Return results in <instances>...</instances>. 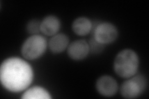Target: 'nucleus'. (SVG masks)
Here are the masks:
<instances>
[{
    "label": "nucleus",
    "instance_id": "nucleus-3",
    "mask_svg": "<svg viewBox=\"0 0 149 99\" xmlns=\"http://www.w3.org/2000/svg\"><path fill=\"white\" fill-rule=\"evenodd\" d=\"M47 42L44 37L40 35H32L24 41L21 47L23 57L28 60L39 58L46 50Z\"/></svg>",
    "mask_w": 149,
    "mask_h": 99
},
{
    "label": "nucleus",
    "instance_id": "nucleus-11",
    "mask_svg": "<svg viewBox=\"0 0 149 99\" xmlns=\"http://www.w3.org/2000/svg\"><path fill=\"white\" fill-rule=\"evenodd\" d=\"M21 98L23 99H50L52 97L45 89L40 86H34L26 90L22 94Z\"/></svg>",
    "mask_w": 149,
    "mask_h": 99
},
{
    "label": "nucleus",
    "instance_id": "nucleus-12",
    "mask_svg": "<svg viewBox=\"0 0 149 99\" xmlns=\"http://www.w3.org/2000/svg\"><path fill=\"white\" fill-rule=\"evenodd\" d=\"M40 24L41 22L37 19L30 21L26 26L27 31L31 34L37 35L40 31Z\"/></svg>",
    "mask_w": 149,
    "mask_h": 99
},
{
    "label": "nucleus",
    "instance_id": "nucleus-13",
    "mask_svg": "<svg viewBox=\"0 0 149 99\" xmlns=\"http://www.w3.org/2000/svg\"><path fill=\"white\" fill-rule=\"evenodd\" d=\"M88 44L90 46V51L93 54L100 53L104 48V45L97 42L94 38H92L90 40Z\"/></svg>",
    "mask_w": 149,
    "mask_h": 99
},
{
    "label": "nucleus",
    "instance_id": "nucleus-2",
    "mask_svg": "<svg viewBox=\"0 0 149 99\" xmlns=\"http://www.w3.org/2000/svg\"><path fill=\"white\" fill-rule=\"evenodd\" d=\"M139 65L138 55L130 49H125L116 55L114 61V70L119 76L129 78L137 72Z\"/></svg>",
    "mask_w": 149,
    "mask_h": 99
},
{
    "label": "nucleus",
    "instance_id": "nucleus-5",
    "mask_svg": "<svg viewBox=\"0 0 149 99\" xmlns=\"http://www.w3.org/2000/svg\"><path fill=\"white\" fill-rule=\"evenodd\" d=\"M94 38L97 42L106 45L116 40L118 35L117 28L113 24L102 22L97 24L93 30Z\"/></svg>",
    "mask_w": 149,
    "mask_h": 99
},
{
    "label": "nucleus",
    "instance_id": "nucleus-9",
    "mask_svg": "<svg viewBox=\"0 0 149 99\" xmlns=\"http://www.w3.org/2000/svg\"><path fill=\"white\" fill-rule=\"evenodd\" d=\"M69 43L68 37L63 34L54 35L49 41V48L53 53H62L66 49Z\"/></svg>",
    "mask_w": 149,
    "mask_h": 99
},
{
    "label": "nucleus",
    "instance_id": "nucleus-6",
    "mask_svg": "<svg viewBox=\"0 0 149 99\" xmlns=\"http://www.w3.org/2000/svg\"><path fill=\"white\" fill-rule=\"evenodd\" d=\"M96 90L101 96L112 97L118 92V85L116 80L111 76H102L97 80Z\"/></svg>",
    "mask_w": 149,
    "mask_h": 99
},
{
    "label": "nucleus",
    "instance_id": "nucleus-4",
    "mask_svg": "<svg viewBox=\"0 0 149 99\" xmlns=\"http://www.w3.org/2000/svg\"><path fill=\"white\" fill-rule=\"evenodd\" d=\"M147 80L142 75L133 76L121 84L120 94L124 98H134L140 96L146 90Z\"/></svg>",
    "mask_w": 149,
    "mask_h": 99
},
{
    "label": "nucleus",
    "instance_id": "nucleus-8",
    "mask_svg": "<svg viewBox=\"0 0 149 99\" xmlns=\"http://www.w3.org/2000/svg\"><path fill=\"white\" fill-rule=\"evenodd\" d=\"M60 28V22L54 16L45 17L40 24V31L47 36H54L57 34Z\"/></svg>",
    "mask_w": 149,
    "mask_h": 99
},
{
    "label": "nucleus",
    "instance_id": "nucleus-10",
    "mask_svg": "<svg viewBox=\"0 0 149 99\" xmlns=\"http://www.w3.org/2000/svg\"><path fill=\"white\" fill-rule=\"evenodd\" d=\"M93 28L92 23L89 19L80 17L76 19L72 24L73 31L78 35L84 36L89 34Z\"/></svg>",
    "mask_w": 149,
    "mask_h": 99
},
{
    "label": "nucleus",
    "instance_id": "nucleus-7",
    "mask_svg": "<svg viewBox=\"0 0 149 99\" xmlns=\"http://www.w3.org/2000/svg\"><path fill=\"white\" fill-rule=\"evenodd\" d=\"M89 51V44L84 40H77L73 42L68 46L67 49L69 57L75 61L85 58Z\"/></svg>",
    "mask_w": 149,
    "mask_h": 99
},
{
    "label": "nucleus",
    "instance_id": "nucleus-1",
    "mask_svg": "<svg viewBox=\"0 0 149 99\" xmlns=\"http://www.w3.org/2000/svg\"><path fill=\"white\" fill-rule=\"evenodd\" d=\"M34 78L33 70L27 61L18 57L4 60L0 68L3 87L12 92H20L29 87Z\"/></svg>",
    "mask_w": 149,
    "mask_h": 99
}]
</instances>
